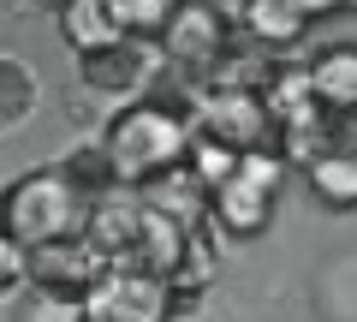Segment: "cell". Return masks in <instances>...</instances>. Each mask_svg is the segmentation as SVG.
I'll return each mask as SVG.
<instances>
[{"label": "cell", "mask_w": 357, "mask_h": 322, "mask_svg": "<svg viewBox=\"0 0 357 322\" xmlns=\"http://www.w3.org/2000/svg\"><path fill=\"white\" fill-rule=\"evenodd\" d=\"M102 143H107V161H114L119 180L143 185V180H155V173L178 168V161H191L197 119L178 114V108H167V102H155V96H143V102L119 108L102 126Z\"/></svg>", "instance_id": "cell-1"}, {"label": "cell", "mask_w": 357, "mask_h": 322, "mask_svg": "<svg viewBox=\"0 0 357 322\" xmlns=\"http://www.w3.org/2000/svg\"><path fill=\"white\" fill-rule=\"evenodd\" d=\"M89 209H96V197L66 168H42L30 180L6 185V233H13L18 245L77 239V233H89Z\"/></svg>", "instance_id": "cell-2"}, {"label": "cell", "mask_w": 357, "mask_h": 322, "mask_svg": "<svg viewBox=\"0 0 357 322\" xmlns=\"http://www.w3.org/2000/svg\"><path fill=\"white\" fill-rule=\"evenodd\" d=\"M161 72H167L161 36H137V30L119 36V42H107V48L77 54V78H84V90L107 108V119H114L119 108L143 102V96L155 90V78H161Z\"/></svg>", "instance_id": "cell-3"}, {"label": "cell", "mask_w": 357, "mask_h": 322, "mask_svg": "<svg viewBox=\"0 0 357 322\" xmlns=\"http://www.w3.org/2000/svg\"><path fill=\"white\" fill-rule=\"evenodd\" d=\"M280 161H286L280 149H250L238 161V173L208 191V209H215V221L227 233H244V239H250V233L268 227V215H274V191H280V173H286Z\"/></svg>", "instance_id": "cell-4"}, {"label": "cell", "mask_w": 357, "mask_h": 322, "mask_svg": "<svg viewBox=\"0 0 357 322\" xmlns=\"http://www.w3.org/2000/svg\"><path fill=\"white\" fill-rule=\"evenodd\" d=\"M84 310L89 322H173V281L131 269V263H114L84 293Z\"/></svg>", "instance_id": "cell-5"}, {"label": "cell", "mask_w": 357, "mask_h": 322, "mask_svg": "<svg viewBox=\"0 0 357 322\" xmlns=\"http://www.w3.org/2000/svg\"><path fill=\"white\" fill-rule=\"evenodd\" d=\"M197 131L232 143V149H280V119L268 108L262 90H203L197 108Z\"/></svg>", "instance_id": "cell-6"}, {"label": "cell", "mask_w": 357, "mask_h": 322, "mask_svg": "<svg viewBox=\"0 0 357 322\" xmlns=\"http://www.w3.org/2000/svg\"><path fill=\"white\" fill-rule=\"evenodd\" d=\"M238 42V30L220 18V6H208V0H178L173 18L161 24V48L173 66H185V72L208 78L215 72V60Z\"/></svg>", "instance_id": "cell-7"}, {"label": "cell", "mask_w": 357, "mask_h": 322, "mask_svg": "<svg viewBox=\"0 0 357 322\" xmlns=\"http://www.w3.org/2000/svg\"><path fill=\"white\" fill-rule=\"evenodd\" d=\"M107 269H114V257H107L89 233L30 245V281H36V286H54V293H72V298H84Z\"/></svg>", "instance_id": "cell-8"}, {"label": "cell", "mask_w": 357, "mask_h": 322, "mask_svg": "<svg viewBox=\"0 0 357 322\" xmlns=\"http://www.w3.org/2000/svg\"><path fill=\"white\" fill-rule=\"evenodd\" d=\"M143 215H149L143 191L119 180V185H107V191L96 197V209H89V239H96L114 263H126L131 245H137V233H143Z\"/></svg>", "instance_id": "cell-9"}, {"label": "cell", "mask_w": 357, "mask_h": 322, "mask_svg": "<svg viewBox=\"0 0 357 322\" xmlns=\"http://www.w3.org/2000/svg\"><path fill=\"white\" fill-rule=\"evenodd\" d=\"M137 191H143V203H149V209H161V215L185 221V227L215 221V209H208V185L197 180L191 161H178V168H167V173H155V180H143Z\"/></svg>", "instance_id": "cell-10"}, {"label": "cell", "mask_w": 357, "mask_h": 322, "mask_svg": "<svg viewBox=\"0 0 357 322\" xmlns=\"http://www.w3.org/2000/svg\"><path fill=\"white\" fill-rule=\"evenodd\" d=\"M185 245H191V227L173 215H161V209H149L143 215V233H137V245H131V269H149V275H167L173 281L178 257H185Z\"/></svg>", "instance_id": "cell-11"}, {"label": "cell", "mask_w": 357, "mask_h": 322, "mask_svg": "<svg viewBox=\"0 0 357 322\" xmlns=\"http://www.w3.org/2000/svg\"><path fill=\"white\" fill-rule=\"evenodd\" d=\"M60 30H66V42H72L77 54H89V48H107V42L131 36L114 0H66V6H60Z\"/></svg>", "instance_id": "cell-12"}, {"label": "cell", "mask_w": 357, "mask_h": 322, "mask_svg": "<svg viewBox=\"0 0 357 322\" xmlns=\"http://www.w3.org/2000/svg\"><path fill=\"white\" fill-rule=\"evenodd\" d=\"M310 90L321 108H357V48H321L310 60Z\"/></svg>", "instance_id": "cell-13"}, {"label": "cell", "mask_w": 357, "mask_h": 322, "mask_svg": "<svg viewBox=\"0 0 357 322\" xmlns=\"http://www.w3.org/2000/svg\"><path fill=\"white\" fill-rule=\"evenodd\" d=\"M304 6L298 0H244V30H250L262 48H286V42L304 36Z\"/></svg>", "instance_id": "cell-14"}, {"label": "cell", "mask_w": 357, "mask_h": 322, "mask_svg": "<svg viewBox=\"0 0 357 322\" xmlns=\"http://www.w3.org/2000/svg\"><path fill=\"white\" fill-rule=\"evenodd\" d=\"M304 180H310L321 209H333V215L357 209V155H321V161L304 168Z\"/></svg>", "instance_id": "cell-15"}, {"label": "cell", "mask_w": 357, "mask_h": 322, "mask_svg": "<svg viewBox=\"0 0 357 322\" xmlns=\"http://www.w3.org/2000/svg\"><path fill=\"white\" fill-rule=\"evenodd\" d=\"M13 322H89V310H84V298L54 293V286H36V281H30L24 293L13 298Z\"/></svg>", "instance_id": "cell-16"}, {"label": "cell", "mask_w": 357, "mask_h": 322, "mask_svg": "<svg viewBox=\"0 0 357 322\" xmlns=\"http://www.w3.org/2000/svg\"><path fill=\"white\" fill-rule=\"evenodd\" d=\"M30 114H36V78L18 54H6L0 60V119H6V131H18Z\"/></svg>", "instance_id": "cell-17"}, {"label": "cell", "mask_w": 357, "mask_h": 322, "mask_svg": "<svg viewBox=\"0 0 357 322\" xmlns=\"http://www.w3.org/2000/svg\"><path fill=\"white\" fill-rule=\"evenodd\" d=\"M119 18H126V30H137V36H161V24L173 18L178 0H114Z\"/></svg>", "instance_id": "cell-18"}, {"label": "cell", "mask_w": 357, "mask_h": 322, "mask_svg": "<svg viewBox=\"0 0 357 322\" xmlns=\"http://www.w3.org/2000/svg\"><path fill=\"white\" fill-rule=\"evenodd\" d=\"M298 6H304V18H321V13H333L340 0H298Z\"/></svg>", "instance_id": "cell-19"}, {"label": "cell", "mask_w": 357, "mask_h": 322, "mask_svg": "<svg viewBox=\"0 0 357 322\" xmlns=\"http://www.w3.org/2000/svg\"><path fill=\"white\" fill-rule=\"evenodd\" d=\"M340 6H351V13H357V0H340Z\"/></svg>", "instance_id": "cell-20"}]
</instances>
